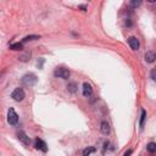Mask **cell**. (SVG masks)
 I'll return each mask as SVG.
<instances>
[{"mask_svg":"<svg viewBox=\"0 0 156 156\" xmlns=\"http://www.w3.org/2000/svg\"><path fill=\"white\" fill-rule=\"evenodd\" d=\"M37 81H38L37 76L33 75V73H28V75H26V76L22 77L21 83H22L23 85H26V87H33L35 83H37Z\"/></svg>","mask_w":156,"mask_h":156,"instance_id":"1","label":"cell"},{"mask_svg":"<svg viewBox=\"0 0 156 156\" xmlns=\"http://www.w3.org/2000/svg\"><path fill=\"white\" fill-rule=\"evenodd\" d=\"M54 76L58 78H62V79H67V78H70V71L67 69H64V67H58L54 72Z\"/></svg>","mask_w":156,"mask_h":156,"instance_id":"2","label":"cell"},{"mask_svg":"<svg viewBox=\"0 0 156 156\" xmlns=\"http://www.w3.org/2000/svg\"><path fill=\"white\" fill-rule=\"evenodd\" d=\"M24 96H26V94H24V90L22 89V88H16L11 94V98L15 101H22L24 99Z\"/></svg>","mask_w":156,"mask_h":156,"instance_id":"3","label":"cell"},{"mask_svg":"<svg viewBox=\"0 0 156 156\" xmlns=\"http://www.w3.org/2000/svg\"><path fill=\"white\" fill-rule=\"evenodd\" d=\"M7 121H9L10 124H12V126L17 124V122H18V115L14 109H10V110L7 111Z\"/></svg>","mask_w":156,"mask_h":156,"instance_id":"4","label":"cell"},{"mask_svg":"<svg viewBox=\"0 0 156 156\" xmlns=\"http://www.w3.org/2000/svg\"><path fill=\"white\" fill-rule=\"evenodd\" d=\"M34 147H35V149H37V150H41L43 153H46V151H48V147H46V143L43 142V140L39 139V138L35 139Z\"/></svg>","mask_w":156,"mask_h":156,"instance_id":"5","label":"cell"},{"mask_svg":"<svg viewBox=\"0 0 156 156\" xmlns=\"http://www.w3.org/2000/svg\"><path fill=\"white\" fill-rule=\"evenodd\" d=\"M17 138H18L20 142H22L24 145H29V144H31V139H29V137H28L23 131H20V132L17 133Z\"/></svg>","mask_w":156,"mask_h":156,"instance_id":"6","label":"cell"},{"mask_svg":"<svg viewBox=\"0 0 156 156\" xmlns=\"http://www.w3.org/2000/svg\"><path fill=\"white\" fill-rule=\"evenodd\" d=\"M128 44L133 50H138L139 49V39L137 37H129L128 38Z\"/></svg>","mask_w":156,"mask_h":156,"instance_id":"7","label":"cell"},{"mask_svg":"<svg viewBox=\"0 0 156 156\" xmlns=\"http://www.w3.org/2000/svg\"><path fill=\"white\" fill-rule=\"evenodd\" d=\"M83 95L87 98L93 95V88L89 83H84V84H83Z\"/></svg>","mask_w":156,"mask_h":156,"instance_id":"8","label":"cell"},{"mask_svg":"<svg viewBox=\"0 0 156 156\" xmlns=\"http://www.w3.org/2000/svg\"><path fill=\"white\" fill-rule=\"evenodd\" d=\"M144 58H145V61H147V62L153 64V62L155 61V59H156V55H155L154 51H147L145 55H144Z\"/></svg>","mask_w":156,"mask_h":156,"instance_id":"9","label":"cell"},{"mask_svg":"<svg viewBox=\"0 0 156 156\" xmlns=\"http://www.w3.org/2000/svg\"><path fill=\"white\" fill-rule=\"evenodd\" d=\"M100 131L102 134H109L110 133V124H109L106 121H102L100 124Z\"/></svg>","mask_w":156,"mask_h":156,"instance_id":"10","label":"cell"},{"mask_svg":"<svg viewBox=\"0 0 156 156\" xmlns=\"http://www.w3.org/2000/svg\"><path fill=\"white\" fill-rule=\"evenodd\" d=\"M67 89H69L70 93H76V92H77V83H75V82L69 83V85H67Z\"/></svg>","mask_w":156,"mask_h":156,"instance_id":"11","label":"cell"},{"mask_svg":"<svg viewBox=\"0 0 156 156\" xmlns=\"http://www.w3.org/2000/svg\"><path fill=\"white\" fill-rule=\"evenodd\" d=\"M147 149H148V151L149 153H156V143H149L147 145Z\"/></svg>","mask_w":156,"mask_h":156,"instance_id":"12","label":"cell"},{"mask_svg":"<svg viewBox=\"0 0 156 156\" xmlns=\"http://www.w3.org/2000/svg\"><path fill=\"white\" fill-rule=\"evenodd\" d=\"M10 49H11V50H22L23 45H22V43H15V44L10 45Z\"/></svg>","mask_w":156,"mask_h":156,"instance_id":"13","label":"cell"},{"mask_svg":"<svg viewBox=\"0 0 156 156\" xmlns=\"http://www.w3.org/2000/svg\"><path fill=\"white\" fill-rule=\"evenodd\" d=\"M37 39H40V35H28V37H24L22 39V43H26L28 40H37Z\"/></svg>","mask_w":156,"mask_h":156,"instance_id":"14","label":"cell"},{"mask_svg":"<svg viewBox=\"0 0 156 156\" xmlns=\"http://www.w3.org/2000/svg\"><path fill=\"white\" fill-rule=\"evenodd\" d=\"M142 5V0H131V6L133 9H137Z\"/></svg>","mask_w":156,"mask_h":156,"instance_id":"15","label":"cell"},{"mask_svg":"<svg viewBox=\"0 0 156 156\" xmlns=\"http://www.w3.org/2000/svg\"><path fill=\"white\" fill-rule=\"evenodd\" d=\"M145 118H147V112H145V110H142V116H140V123H139L140 124V128H143Z\"/></svg>","mask_w":156,"mask_h":156,"instance_id":"16","label":"cell"},{"mask_svg":"<svg viewBox=\"0 0 156 156\" xmlns=\"http://www.w3.org/2000/svg\"><path fill=\"white\" fill-rule=\"evenodd\" d=\"M93 153H95V148H87V149L83 150V155H84V156L90 155V154H93Z\"/></svg>","mask_w":156,"mask_h":156,"instance_id":"17","label":"cell"},{"mask_svg":"<svg viewBox=\"0 0 156 156\" xmlns=\"http://www.w3.org/2000/svg\"><path fill=\"white\" fill-rule=\"evenodd\" d=\"M150 77L153 78V81L156 82V69H153L151 72H150Z\"/></svg>","mask_w":156,"mask_h":156,"instance_id":"18","label":"cell"},{"mask_svg":"<svg viewBox=\"0 0 156 156\" xmlns=\"http://www.w3.org/2000/svg\"><path fill=\"white\" fill-rule=\"evenodd\" d=\"M132 154V150H127L126 153H124V156H128V155H131Z\"/></svg>","mask_w":156,"mask_h":156,"instance_id":"19","label":"cell"},{"mask_svg":"<svg viewBox=\"0 0 156 156\" xmlns=\"http://www.w3.org/2000/svg\"><path fill=\"white\" fill-rule=\"evenodd\" d=\"M79 7H81V9L83 10V11H87V7L84 6V5H82V6H79Z\"/></svg>","mask_w":156,"mask_h":156,"instance_id":"20","label":"cell"},{"mask_svg":"<svg viewBox=\"0 0 156 156\" xmlns=\"http://www.w3.org/2000/svg\"><path fill=\"white\" fill-rule=\"evenodd\" d=\"M148 1H149V3H155L156 0H148Z\"/></svg>","mask_w":156,"mask_h":156,"instance_id":"21","label":"cell"}]
</instances>
